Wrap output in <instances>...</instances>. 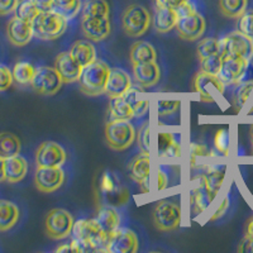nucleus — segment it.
Segmentation results:
<instances>
[{
  "label": "nucleus",
  "mask_w": 253,
  "mask_h": 253,
  "mask_svg": "<svg viewBox=\"0 0 253 253\" xmlns=\"http://www.w3.org/2000/svg\"><path fill=\"white\" fill-rule=\"evenodd\" d=\"M72 252H92L107 250L109 234L100 227L96 219H80L72 230Z\"/></svg>",
  "instance_id": "obj_1"
},
{
  "label": "nucleus",
  "mask_w": 253,
  "mask_h": 253,
  "mask_svg": "<svg viewBox=\"0 0 253 253\" xmlns=\"http://www.w3.org/2000/svg\"><path fill=\"white\" fill-rule=\"evenodd\" d=\"M110 70L112 69L105 61L98 58L87 66L83 67L79 80L81 92L87 96H99L105 94Z\"/></svg>",
  "instance_id": "obj_2"
},
{
  "label": "nucleus",
  "mask_w": 253,
  "mask_h": 253,
  "mask_svg": "<svg viewBox=\"0 0 253 253\" xmlns=\"http://www.w3.org/2000/svg\"><path fill=\"white\" fill-rule=\"evenodd\" d=\"M33 32L42 41H55L63 36L69 26V19L53 9H42L32 22Z\"/></svg>",
  "instance_id": "obj_3"
},
{
  "label": "nucleus",
  "mask_w": 253,
  "mask_h": 253,
  "mask_svg": "<svg viewBox=\"0 0 253 253\" xmlns=\"http://www.w3.org/2000/svg\"><path fill=\"white\" fill-rule=\"evenodd\" d=\"M121 20L124 35L132 38H139L148 32L153 18L146 6L132 4L124 9Z\"/></svg>",
  "instance_id": "obj_4"
},
{
  "label": "nucleus",
  "mask_w": 253,
  "mask_h": 253,
  "mask_svg": "<svg viewBox=\"0 0 253 253\" xmlns=\"http://www.w3.org/2000/svg\"><path fill=\"white\" fill-rule=\"evenodd\" d=\"M105 142L113 151L122 152L129 148L137 139V130L129 121H108L104 129Z\"/></svg>",
  "instance_id": "obj_5"
},
{
  "label": "nucleus",
  "mask_w": 253,
  "mask_h": 253,
  "mask_svg": "<svg viewBox=\"0 0 253 253\" xmlns=\"http://www.w3.org/2000/svg\"><path fill=\"white\" fill-rule=\"evenodd\" d=\"M181 207L171 200H161L156 204L152 213L153 225L157 230L169 233L180 227L181 223Z\"/></svg>",
  "instance_id": "obj_6"
},
{
  "label": "nucleus",
  "mask_w": 253,
  "mask_h": 253,
  "mask_svg": "<svg viewBox=\"0 0 253 253\" xmlns=\"http://www.w3.org/2000/svg\"><path fill=\"white\" fill-rule=\"evenodd\" d=\"M74 216L67 210L56 208L49 210L44 219L46 234L53 241H62L69 238L74 230Z\"/></svg>",
  "instance_id": "obj_7"
},
{
  "label": "nucleus",
  "mask_w": 253,
  "mask_h": 253,
  "mask_svg": "<svg viewBox=\"0 0 253 253\" xmlns=\"http://www.w3.org/2000/svg\"><path fill=\"white\" fill-rule=\"evenodd\" d=\"M194 90L199 94L200 100L204 103H214L218 96L224 94L225 84L221 81L219 75L209 74L203 70L196 72L194 78Z\"/></svg>",
  "instance_id": "obj_8"
},
{
  "label": "nucleus",
  "mask_w": 253,
  "mask_h": 253,
  "mask_svg": "<svg viewBox=\"0 0 253 253\" xmlns=\"http://www.w3.org/2000/svg\"><path fill=\"white\" fill-rule=\"evenodd\" d=\"M251 61L239 56H223L219 78L225 84V86H237L245 81L246 74L250 67Z\"/></svg>",
  "instance_id": "obj_9"
},
{
  "label": "nucleus",
  "mask_w": 253,
  "mask_h": 253,
  "mask_svg": "<svg viewBox=\"0 0 253 253\" xmlns=\"http://www.w3.org/2000/svg\"><path fill=\"white\" fill-rule=\"evenodd\" d=\"M63 85V80L55 67L41 66L37 67L35 78L32 80L31 86L33 91L43 96H51L57 94Z\"/></svg>",
  "instance_id": "obj_10"
},
{
  "label": "nucleus",
  "mask_w": 253,
  "mask_h": 253,
  "mask_svg": "<svg viewBox=\"0 0 253 253\" xmlns=\"http://www.w3.org/2000/svg\"><path fill=\"white\" fill-rule=\"evenodd\" d=\"M220 44L223 56L233 55L245 57L250 61L253 60V41L238 29L221 38Z\"/></svg>",
  "instance_id": "obj_11"
},
{
  "label": "nucleus",
  "mask_w": 253,
  "mask_h": 253,
  "mask_svg": "<svg viewBox=\"0 0 253 253\" xmlns=\"http://www.w3.org/2000/svg\"><path fill=\"white\" fill-rule=\"evenodd\" d=\"M207 29V20L199 12L178 17L176 31L178 37L186 42H195L204 36Z\"/></svg>",
  "instance_id": "obj_12"
},
{
  "label": "nucleus",
  "mask_w": 253,
  "mask_h": 253,
  "mask_svg": "<svg viewBox=\"0 0 253 253\" xmlns=\"http://www.w3.org/2000/svg\"><path fill=\"white\" fill-rule=\"evenodd\" d=\"M66 150L57 142H43L36 151L37 167H62L66 164Z\"/></svg>",
  "instance_id": "obj_13"
},
{
  "label": "nucleus",
  "mask_w": 253,
  "mask_h": 253,
  "mask_svg": "<svg viewBox=\"0 0 253 253\" xmlns=\"http://www.w3.org/2000/svg\"><path fill=\"white\" fill-rule=\"evenodd\" d=\"M138 237L129 228H121L109 234L105 252L135 253L138 251Z\"/></svg>",
  "instance_id": "obj_14"
},
{
  "label": "nucleus",
  "mask_w": 253,
  "mask_h": 253,
  "mask_svg": "<svg viewBox=\"0 0 253 253\" xmlns=\"http://www.w3.org/2000/svg\"><path fill=\"white\" fill-rule=\"evenodd\" d=\"M65 182L62 167H37L35 172V186L41 193L51 194L60 189Z\"/></svg>",
  "instance_id": "obj_15"
},
{
  "label": "nucleus",
  "mask_w": 253,
  "mask_h": 253,
  "mask_svg": "<svg viewBox=\"0 0 253 253\" xmlns=\"http://www.w3.org/2000/svg\"><path fill=\"white\" fill-rule=\"evenodd\" d=\"M81 32L84 37L92 42H101L109 37L112 23L109 17H87L81 19Z\"/></svg>",
  "instance_id": "obj_16"
},
{
  "label": "nucleus",
  "mask_w": 253,
  "mask_h": 253,
  "mask_svg": "<svg viewBox=\"0 0 253 253\" xmlns=\"http://www.w3.org/2000/svg\"><path fill=\"white\" fill-rule=\"evenodd\" d=\"M33 36L35 32L31 22L20 19L17 15H14L6 24V37L13 46H26L31 42Z\"/></svg>",
  "instance_id": "obj_17"
},
{
  "label": "nucleus",
  "mask_w": 253,
  "mask_h": 253,
  "mask_svg": "<svg viewBox=\"0 0 253 253\" xmlns=\"http://www.w3.org/2000/svg\"><path fill=\"white\" fill-rule=\"evenodd\" d=\"M53 67L60 74L63 84L79 83V80H80L83 66L74 58L70 51L62 52V53L57 55Z\"/></svg>",
  "instance_id": "obj_18"
},
{
  "label": "nucleus",
  "mask_w": 253,
  "mask_h": 253,
  "mask_svg": "<svg viewBox=\"0 0 253 253\" xmlns=\"http://www.w3.org/2000/svg\"><path fill=\"white\" fill-rule=\"evenodd\" d=\"M133 75L138 85L144 89H150L157 85L161 79V70L156 61L141 63H132Z\"/></svg>",
  "instance_id": "obj_19"
},
{
  "label": "nucleus",
  "mask_w": 253,
  "mask_h": 253,
  "mask_svg": "<svg viewBox=\"0 0 253 253\" xmlns=\"http://www.w3.org/2000/svg\"><path fill=\"white\" fill-rule=\"evenodd\" d=\"M225 175H227V166H224V165H214V166L207 167L204 173L200 176L203 178V181H204L205 186H207L208 194H209L210 199L213 202L214 199L218 196L221 186H223Z\"/></svg>",
  "instance_id": "obj_20"
},
{
  "label": "nucleus",
  "mask_w": 253,
  "mask_h": 253,
  "mask_svg": "<svg viewBox=\"0 0 253 253\" xmlns=\"http://www.w3.org/2000/svg\"><path fill=\"white\" fill-rule=\"evenodd\" d=\"M132 85V79L128 75V72L122 69H112L110 70L109 79H108L105 94L109 98L123 96L130 89Z\"/></svg>",
  "instance_id": "obj_21"
},
{
  "label": "nucleus",
  "mask_w": 253,
  "mask_h": 253,
  "mask_svg": "<svg viewBox=\"0 0 253 253\" xmlns=\"http://www.w3.org/2000/svg\"><path fill=\"white\" fill-rule=\"evenodd\" d=\"M178 15L176 9L169 8V6L158 5L156 4L155 18H153V26L155 31L160 35H167L176 28Z\"/></svg>",
  "instance_id": "obj_22"
},
{
  "label": "nucleus",
  "mask_w": 253,
  "mask_h": 253,
  "mask_svg": "<svg viewBox=\"0 0 253 253\" xmlns=\"http://www.w3.org/2000/svg\"><path fill=\"white\" fill-rule=\"evenodd\" d=\"M151 172L150 152H144L135 156L129 164V175L133 181L139 185L148 184V177Z\"/></svg>",
  "instance_id": "obj_23"
},
{
  "label": "nucleus",
  "mask_w": 253,
  "mask_h": 253,
  "mask_svg": "<svg viewBox=\"0 0 253 253\" xmlns=\"http://www.w3.org/2000/svg\"><path fill=\"white\" fill-rule=\"evenodd\" d=\"M143 90L144 87H142L141 85H132L130 89L123 95V98L132 108L134 118L143 117L150 109V100L146 96Z\"/></svg>",
  "instance_id": "obj_24"
},
{
  "label": "nucleus",
  "mask_w": 253,
  "mask_h": 253,
  "mask_svg": "<svg viewBox=\"0 0 253 253\" xmlns=\"http://www.w3.org/2000/svg\"><path fill=\"white\" fill-rule=\"evenodd\" d=\"M28 172V162L23 156L17 155L5 158V180L10 184L20 182Z\"/></svg>",
  "instance_id": "obj_25"
},
{
  "label": "nucleus",
  "mask_w": 253,
  "mask_h": 253,
  "mask_svg": "<svg viewBox=\"0 0 253 253\" xmlns=\"http://www.w3.org/2000/svg\"><path fill=\"white\" fill-rule=\"evenodd\" d=\"M199 182L190 194V208H191V213L193 215H200L204 213L210 203H213V200L210 199L209 194H208L207 186H205L204 181L202 177H198Z\"/></svg>",
  "instance_id": "obj_26"
},
{
  "label": "nucleus",
  "mask_w": 253,
  "mask_h": 253,
  "mask_svg": "<svg viewBox=\"0 0 253 253\" xmlns=\"http://www.w3.org/2000/svg\"><path fill=\"white\" fill-rule=\"evenodd\" d=\"M95 219L98 220L100 227L108 234L113 233L114 230H117L121 227V214L117 211L114 207H110V205H101L98 209V214H96V218Z\"/></svg>",
  "instance_id": "obj_27"
},
{
  "label": "nucleus",
  "mask_w": 253,
  "mask_h": 253,
  "mask_svg": "<svg viewBox=\"0 0 253 253\" xmlns=\"http://www.w3.org/2000/svg\"><path fill=\"white\" fill-rule=\"evenodd\" d=\"M71 55L81 66L85 67L96 60V48L91 41L79 40L70 48Z\"/></svg>",
  "instance_id": "obj_28"
},
{
  "label": "nucleus",
  "mask_w": 253,
  "mask_h": 253,
  "mask_svg": "<svg viewBox=\"0 0 253 253\" xmlns=\"http://www.w3.org/2000/svg\"><path fill=\"white\" fill-rule=\"evenodd\" d=\"M19 208L13 202L0 199V232H8L19 220Z\"/></svg>",
  "instance_id": "obj_29"
},
{
  "label": "nucleus",
  "mask_w": 253,
  "mask_h": 253,
  "mask_svg": "<svg viewBox=\"0 0 253 253\" xmlns=\"http://www.w3.org/2000/svg\"><path fill=\"white\" fill-rule=\"evenodd\" d=\"M108 121H130L134 118L133 110L130 105L126 103L123 96H117V98H110L109 105L107 110Z\"/></svg>",
  "instance_id": "obj_30"
},
{
  "label": "nucleus",
  "mask_w": 253,
  "mask_h": 253,
  "mask_svg": "<svg viewBox=\"0 0 253 253\" xmlns=\"http://www.w3.org/2000/svg\"><path fill=\"white\" fill-rule=\"evenodd\" d=\"M129 58L132 63L150 62V61L157 60V52L150 42L138 41V42H134L130 47Z\"/></svg>",
  "instance_id": "obj_31"
},
{
  "label": "nucleus",
  "mask_w": 253,
  "mask_h": 253,
  "mask_svg": "<svg viewBox=\"0 0 253 253\" xmlns=\"http://www.w3.org/2000/svg\"><path fill=\"white\" fill-rule=\"evenodd\" d=\"M181 152L180 144L175 139V135L169 132H161L158 134V153L162 158L178 157Z\"/></svg>",
  "instance_id": "obj_32"
},
{
  "label": "nucleus",
  "mask_w": 253,
  "mask_h": 253,
  "mask_svg": "<svg viewBox=\"0 0 253 253\" xmlns=\"http://www.w3.org/2000/svg\"><path fill=\"white\" fill-rule=\"evenodd\" d=\"M250 0H218L221 15L229 19H238L248 9Z\"/></svg>",
  "instance_id": "obj_33"
},
{
  "label": "nucleus",
  "mask_w": 253,
  "mask_h": 253,
  "mask_svg": "<svg viewBox=\"0 0 253 253\" xmlns=\"http://www.w3.org/2000/svg\"><path fill=\"white\" fill-rule=\"evenodd\" d=\"M22 142L17 135L10 132L0 133V156L3 158L13 157L20 155Z\"/></svg>",
  "instance_id": "obj_34"
},
{
  "label": "nucleus",
  "mask_w": 253,
  "mask_h": 253,
  "mask_svg": "<svg viewBox=\"0 0 253 253\" xmlns=\"http://www.w3.org/2000/svg\"><path fill=\"white\" fill-rule=\"evenodd\" d=\"M36 67L32 63L27 62V61H19L13 66V79L14 83L18 85L26 86V85H31L32 80L35 78L36 74Z\"/></svg>",
  "instance_id": "obj_35"
},
{
  "label": "nucleus",
  "mask_w": 253,
  "mask_h": 253,
  "mask_svg": "<svg viewBox=\"0 0 253 253\" xmlns=\"http://www.w3.org/2000/svg\"><path fill=\"white\" fill-rule=\"evenodd\" d=\"M110 6L107 0H85L81 8L83 18L109 17Z\"/></svg>",
  "instance_id": "obj_36"
},
{
  "label": "nucleus",
  "mask_w": 253,
  "mask_h": 253,
  "mask_svg": "<svg viewBox=\"0 0 253 253\" xmlns=\"http://www.w3.org/2000/svg\"><path fill=\"white\" fill-rule=\"evenodd\" d=\"M83 8V1L81 0H52L49 9H53L56 12L61 13L67 19L75 18Z\"/></svg>",
  "instance_id": "obj_37"
},
{
  "label": "nucleus",
  "mask_w": 253,
  "mask_h": 253,
  "mask_svg": "<svg viewBox=\"0 0 253 253\" xmlns=\"http://www.w3.org/2000/svg\"><path fill=\"white\" fill-rule=\"evenodd\" d=\"M41 10H42V8L36 0H20L17 9H15L14 15L32 23L33 19L40 14Z\"/></svg>",
  "instance_id": "obj_38"
},
{
  "label": "nucleus",
  "mask_w": 253,
  "mask_h": 253,
  "mask_svg": "<svg viewBox=\"0 0 253 253\" xmlns=\"http://www.w3.org/2000/svg\"><path fill=\"white\" fill-rule=\"evenodd\" d=\"M216 53H221L220 40H216V38H204L199 42L196 47V56L199 61H203L204 58L216 55Z\"/></svg>",
  "instance_id": "obj_39"
},
{
  "label": "nucleus",
  "mask_w": 253,
  "mask_h": 253,
  "mask_svg": "<svg viewBox=\"0 0 253 253\" xmlns=\"http://www.w3.org/2000/svg\"><path fill=\"white\" fill-rule=\"evenodd\" d=\"M253 91V80L242 81L237 85V89L233 94V104L237 112H241L245 105L247 104L248 99Z\"/></svg>",
  "instance_id": "obj_40"
},
{
  "label": "nucleus",
  "mask_w": 253,
  "mask_h": 253,
  "mask_svg": "<svg viewBox=\"0 0 253 253\" xmlns=\"http://www.w3.org/2000/svg\"><path fill=\"white\" fill-rule=\"evenodd\" d=\"M214 146L220 155L228 156L230 148V134L228 129H219L214 135Z\"/></svg>",
  "instance_id": "obj_41"
},
{
  "label": "nucleus",
  "mask_w": 253,
  "mask_h": 253,
  "mask_svg": "<svg viewBox=\"0 0 253 253\" xmlns=\"http://www.w3.org/2000/svg\"><path fill=\"white\" fill-rule=\"evenodd\" d=\"M237 29L253 41V9H247L238 18Z\"/></svg>",
  "instance_id": "obj_42"
},
{
  "label": "nucleus",
  "mask_w": 253,
  "mask_h": 253,
  "mask_svg": "<svg viewBox=\"0 0 253 253\" xmlns=\"http://www.w3.org/2000/svg\"><path fill=\"white\" fill-rule=\"evenodd\" d=\"M221 62H223V53H216V55L210 56V57H207L203 61H200V67H202L203 71L214 74V75H219Z\"/></svg>",
  "instance_id": "obj_43"
},
{
  "label": "nucleus",
  "mask_w": 253,
  "mask_h": 253,
  "mask_svg": "<svg viewBox=\"0 0 253 253\" xmlns=\"http://www.w3.org/2000/svg\"><path fill=\"white\" fill-rule=\"evenodd\" d=\"M180 100H165V99H161L158 101V115L160 117H169V115L175 114L176 112L180 108Z\"/></svg>",
  "instance_id": "obj_44"
},
{
  "label": "nucleus",
  "mask_w": 253,
  "mask_h": 253,
  "mask_svg": "<svg viewBox=\"0 0 253 253\" xmlns=\"http://www.w3.org/2000/svg\"><path fill=\"white\" fill-rule=\"evenodd\" d=\"M13 83H14V79H13L12 70L6 65L0 63V92L8 90L12 86Z\"/></svg>",
  "instance_id": "obj_45"
},
{
  "label": "nucleus",
  "mask_w": 253,
  "mask_h": 253,
  "mask_svg": "<svg viewBox=\"0 0 253 253\" xmlns=\"http://www.w3.org/2000/svg\"><path fill=\"white\" fill-rule=\"evenodd\" d=\"M137 139L141 150L144 152H150V126L146 123V126H142L141 130L137 133Z\"/></svg>",
  "instance_id": "obj_46"
},
{
  "label": "nucleus",
  "mask_w": 253,
  "mask_h": 253,
  "mask_svg": "<svg viewBox=\"0 0 253 253\" xmlns=\"http://www.w3.org/2000/svg\"><path fill=\"white\" fill-rule=\"evenodd\" d=\"M190 152H191V161H194L198 157L214 156V153H210V151L208 150V147L205 144L198 143V142H194V143L190 144Z\"/></svg>",
  "instance_id": "obj_47"
},
{
  "label": "nucleus",
  "mask_w": 253,
  "mask_h": 253,
  "mask_svg": "<svg viewBox=\"0 0 253 253\" xmlns=\"http://www.w3.org/2000/svg\"><path fill=\"white\" fill-rule=\"evenodd\" d=\"M229 207H230V198L227 195L223 198V200H221L220 204L218 205V208L215 209V211H214L213 215L210 216V220L211 221L219 220L221 216H224L225 214H227V211L229 210Z\"/></svg>",
  "instance_id": "obj_48"
},
{
  "label": "nucleus",
  "mask_w": 253,
  "mask_h": 253,
  "mask_svg": "<svg viewBox=\"0 0 253 253\" xmlns=\"http://www.w3.org/2000/svg\"><path fill=\"white\" fill-rule=\"evenodd\" d=\"M20 0H0V15L13 14Z\"/></svg>",
  "instance_id": "obj_49"
},
{
  "label": "nucleus",
  "mask_w": 253,
  "mask_h": 253,
  "mask_svg": "<svg viewBox=\"0 0 253 253\" xmlns=\"http://www.w3.org/2000/svg\"><path fill=\"white\" fill-rule=\"evenodd\" d=\"M237 251L239 253H253V238L250 236H245V238L239 242Z\"/></svg>",
  "instance_id": "obj_50"
},
{
  "label": "nucleus",
  "mask_w": 253,
  "mask_h": 253,
  "mask_svg": "<svg viewBox=\"0 0 253 253\" xmlns=\"http://www.w3.org/2000/svg\"><path fill=\"white\" fill-rule=\"evenodd\" d=\"M190 0H155V4H158V5H164L169 6V8L172 9H178L184 4L189 3Z\"/></svg>",
  "instance_id": "obj_51"
},
{
  "label": "nucleus",
  "mask_w": 253,
  "mask_h": 253,
  "mask_svg": "<svg viewBox=\"0 0 253 253\" xmlns=\"http://www.w3.org/2000/svg\"><path fill=\"white\" fill-rule=\"evenodd\" d=\"M157 181H158V190L162 191L167 187L169 185V180H167V175L164 172V171H158V175H157Z\"/></svg>",
  "instance_id": "obj_52"
},
{
  "label": "nucleus",
  "mask_w": 253,
  "mask_h": 253,
  "mask_svg": "<svg viewBox=\"0 0 253 253\" xmlns=\"http://www.w3.org/2000/svg\"><path fill=\"white\" fill-rule=\"evenodd\" d=\"M6 181L5 180V158L0 156V182Z\"/></svg>",
  "instance_id": "obj_53"
},
{
  "label": "nucleus",
  "mask_w": 253,
  "mask_h": 253,
  "mask_svg": "<svg viewBox=\"0 0 253 253\" xmlns=\"http://www.w3.org/2000/svg\"><path fill=\"white\" fill-rule=\"evenodd\" d=\"M246 236H250L253 238V216H251L246 225Z\"/></svg>",
  "instance_id": "obj_54"
},
{
  "label": "nucleus",
  "mask_w": 253,
  "mask_h": 253,
  "mask_svg": "<svg viewBox=\"0 0 253 253\" xmlns=\"http://www.w3.org/2000/svg\"><path fill=\"white\" fill-rule=\"evenodd\" d=\"M56 252H72L71 243H65V245L60 246L56 248Z\"/></svg>",
  "instance_id": "obj_55"
},
{
  "label": "nucleus",
  "mask_w": 253,
  "mask_h": 253,
  "mask_svg": "<svg viewBox=\"0 0 253 253\" xmlns=\"http://www.w3.org/2000/svg\"><path fill=\"white\" fill-rule=\"evenodd\" d=\"M36 1L40 4L42 9H49V6H51V3H52V0H36Z\"/></svg>",
  "instance_id": "obj_56"
},
{
  "label": "nucleus",
  "mask_w": 253,
  "mask_h": 253,
  "mask_svg": "<svg viewBox=\"0 0 253 253\" xmlns=\"http://www.w3.org/2000/svg\"><path fill=\"white\" fill-rule=\"evenodd\" d=\"M250 137H251V142L253 143V126H251V129H250Z\"/></svg>",
  "instance_id": "obj_57"
},
{
  "label": "nucleus",
  "mask_w": 253,
  "mask_h": 253,
  "mask_svg": "<svg viewBox=\"0 0 253 253\" xmlns=\"http://www.w3.org/2000/svg\"><path fill=\"white\" fill-rule=\"evenodd\" d=\"M252 113H253V105H252V108L250 109V114H252Z\"/></svg>",
  "instance_id": "obj_58"
},
{
  "label": "nucleus",
  "mask_w": 253,
  "mask_h": 253,
  "mask_svg": "<svg viewBox=\"0 0 253 253\" xmlns=\"http://www.w3.org/2000/svg\"><path fill=\"white\" fill-rule=\"evenodd\" d=\"M252 153H253V143H252Z\"/></svg>",
  "instance_id": "obj_59"
}]
</instances>
